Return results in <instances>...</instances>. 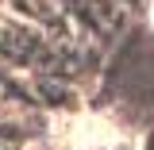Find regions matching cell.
<instances>
[{
	"label": "cell",
	"mask_w": 154,
	"mask_h": 150,
	"mask_svg": "<svg viewBox=\"0 0 154 150\" xmlns=\"http://www.w3.org/2000/svg\"><path fill=\"white\" fill-rule=\"evenodd\" d=\"M150 23H154V4H150Z\"/></svg>",
	"instance_id": "7a4b0ae2"
},
{
	"label": "cell",
	"mask_w": 154,
	"mask_h": 150,
	"mask_svg": "<svg viewBox=\"0 0 154 150\" xmlns=\"http://www.w3.org/2000/svg\"><path fill=\"white\" fill-rule=\"evenodd\" d=\"M16 16L23 19H35V23H54L58 16V8H54V0H4Z\"/></svg>",
	"instance_id": "6da1fadb"
}]
</instances>
